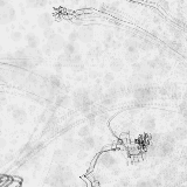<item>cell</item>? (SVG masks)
Returning a JSON list of instances; mask_svg holds the SVG:
<instances>
[{"mask_svg": "<svg viewBox=\"0 0 187 187\" xmlns=\"http://www.w3.org/2000/svg\"><path fill=\"white\" fill-rule=\"evenodd\" d=\"M49 45L52 46L53 50H59L61 48H64V40L60 36V35H54V36L49 40Z\"/></svg>", "mask_w": 187, "mask_h": 187, "instance_id": "cell-1", "label": "cell"}, {"mask_svg": "<svg viewBox=\"0 0 187 187\" xmlns=\"http://www.w3.org/2000/svg\"><path fill=\"white\" fill-rule=\"evenodd\" d=\"M124 47L126 49V52L129 53H138L139 48H138V40L136 39H127L126 41L124 42Z\"/></svg>", "mask_w": 187, "mask_h": 187, "instance_id": "cell-2", "label": "cell"}, {"mask_svg": "<svg viewBox=\"0 0 187 187\" xmlns=\"http://www.w3.org/2000/svg\"><path fill=\"white\" fill-rule=\"evenodd\" d=\"M53 23V18L50 16V14L48 13H43L39 16V26L42 28H47L50 27Z\"/></svg>", "mask_w": 187, "mask_h": 187, "instance_id": "cell-3", "label": "cell"}, {"mask_svg": "<svg viewBox=\"0 0 187 187\" xmlns=\"http://www.w3.org/2000/svg\"><path fill=\"white\" fill-rule=\"evenodd\" d=\"M138 48H139V50L147 52V50L153 49V43H152V41H151V40H147V39L138 40Z\"/></svg>", "mask_w": 187, "mask_h": 187, "instance_id": "cell-4", "label": "cell"}, {"mask_svg": "<svg viewBox=\"0 0 187 187\" xmlns=\"http://www.w3.org/2000/svg\"><path fill=\"white\" fill-rule=\"evenodd\" d=\"M13 118H14L15 122H18V123H25L26 119H27V115H26V112L23 111V109H15L14 111H13Z\"/></svg>", "mask_w": 187, "mask_h": 187, "instance_id": "cell-5", "label": "cell"}, {"mask_svg": "<svg viewBox=\"0 0 187 187\" xmlns=\"http://www.w3.org/2000/svg\"><path fill=\"white\" fill-rule=\"evenodd\" d=\"M26 40H27V43H28V47L30 49H36L37 45H39V39L35 36V34H33V33L27 34Z\"/></svg>", "mask_w": 187, "mask_h": 187, "instance_id": "cell-6", "label": "cell"}, {"mask_svg": "<svg viewBox=\"0 0 187 187\" xmlns=\"http://www.w3.org/2000/svg\"><path fill=\"white\" fill-rule=\"evenodd\" d=\"M99 161L102 163V166H105V167H111L116 163L115 159L109 154H102L99 158Z\"/></svg>", "mask_w": 187, "mask_h": 187, "instance_id": "cell-7", "label": "cell"}, {"mask_svg": "<svg viewBox=\"0 0 187 187\" xmlns=\"http://www.w3.org/2000/svg\"><path fill=\"white\" fill-rule=\"evenodd\" d=\"M143 126L144 129L146 130V131H151V130H153L154 127H156V120L153 117H146V118H144L143 120Z\"/></svg>", "mask_w": 187, "mask_h": 187, "instance_id": "cell-8", "label": "cell"}, {"mask_svg": "<svg viewBox=\"0 0 187 187\" xmlns=\"http://www.w3.org/2000/svg\"><path fill=\"white\" fill-rule=\"evenodd\" d=\"M64 53L66 54H68V55H74V54H76L77 53V50H78V47H77V45H75V42H67L66 45H64Z\"/></svg>", "mask_w": 187, "mask_h": 187, "instance_id": "cell-9", "label": "cell"}, {"mask_svg": "<svg viewBox=\"0 0 187 187\" xmlns=\"http://www.w3.org/2000/svg\"><path fill=\"white\" fill-rule=\"evenodd\" d=\"M57 62H60L63 67H66V66H70V64H71V56L68 55V54H66V53H64V54H61L60 56H59Z\"/></svg>", "mask_w": 187, "mask_h": 187, "instance_id": "cell-10", "label": "cell"}, {"mask_svg": "<svg viewBox=\"0 0 187 187\" xmlns=\"http://www.w3.org/2000/svg\"><path fill=\"white\" fill-rule=\"evenodd\" d=\"M49 84H50V87H52L53 89H59L61 87V80L59 76H56V75H52L50 77H49Z\"/></svg>", "mask_w": 187, "mask_h": 187, "instance_id": "cell-11", "label": "cell"}, {"mask_svg": "<svg viewBox=\"0 0 187 187\" xmlns=\"http://www.w3.org/2000/svg\"><path fill=\"white\" fill-rule=\"evenodd\" d=\"M110 67L113 71H120L123 69V62L119 59H113L110 63Z\"/></svg>", "mask_w": 187, "mask_h": 187, "instance_id": "cell-12", "label": "cell"}, {"mask_svg": "<svg viewBox=\"0 0 187 187\" xmlns=\"http://www.w3.org/2000/svg\"><path fill=\"white\" fill-rule=\"evenodd\" d=\"M80 39L84 41V42H88L92 39V32L88 29H84L83 32H80Z\"/></svg>", "mask_w": 187, "mask_h": 187, "instance_id": "cell-13", "label": "cell"}, {"mask_svg": "<svg viewBox=\"0 0 187 187\" xmlns=\"http://www.w3.org/2000/svg\"><path fill=\"white\" fill-rule=\"evenodd\" d=\"M125 59H126L127 62H130V63H136L137 60H138V53H129L126 52L125 54Z\"/></svg>", "mask_w": 187, "mask_h": 187, "instance_id": "cell-14", "label": "cell"}, {"mask_svg": "<svg viewBox=\"0 0 187 187\" xmlns=\"http://www.w3.org/2000/svg\"><path fill=\"white\" fill-rule=\"evenodd\" d=\"M102 53H103V49H102L99 46H97V47L91 48L89 50V53H88V55H89V56H94V57H98Z\"/></svg>", "mask_w": 187, "mask_h": 187, "instance_id": "cell-15", "label": "cell"}, {"mask_svg": "<svg viewBox=\"0 0 187 187\" xmlns=\"http://www.w3.org/2000/svg\"><path fill=\"white\" fill-rule=\"evenodd\" d=\"M15 60H23V59H27V52L25 49H18L16 52L14 53Z\"/></svg>", "mask_w": 187, "mask_h": 187, "instance_id": "cell-16", "label": "cell"}, {"mask_svg": "<svg viewBox=\"0 0 187 187\" xmlns=\"http://www.w3.org/2000/svg\"><path fill=\"white\" fill-rule=\"evenodd\" d=\"M83 145H84V147L87 150L94 147V145H95V139H94V137H87V138H84Z\"/></svg>", "mask_w": 187, "mask_h": 187, "instance_id": "cell-17", "label": "cell"}, {"mask_svg": "<svg viewBox=\"0 0 187 187\" xmlns=\"http://www.w3.org/2000/svg\"><path fill=\"white\" fill-rule=\"evenodd\" d=\"M68 102H69L68 96H59L56 98V104L61 105V106H67Z\"/></svg>", "mask_w": 187, "mask_h": 187, "instance_id": "cell-18", "label": "cell"}, {"mask_svg": "<svg viewBox=\"0 0 187 187\" xmlns=\"http://www.w3.org/2000/svg\"><path fill=\"white\" fill-rule=\"evenodd\" d=\"M78 63H82V56L80 54H74L71 55V64L70 66H74V64H78Z\"/></svg>", "mask_w": 187, "mask_h": 187, "instance_id": "cell-19", "label": "cell"}, {"mask_svg": "<svg viewBox=\"0 0 187 187\" xmlns=\"http://www.w3.org/2000/svg\"><path fill=\"white\" fill-rule=\"evenodd\" d=\"M89 135H90V129L88 126L81 127L80 131H78V136H80V137H83V138L89 137Z\"/></svg>", "mask_w": 187, "mask_h": 187, "instance_id": "cell-20", "label": "cell"}, {"mask_svg": "<svg viewBox=\"0 0 187 187\" xmlns=\"http://www.w3.org/2000/svg\"><path fill=\"white\" fill-rule=\"evenodd\" d=\"M78 39H80V32H77V30L71 32V33L69 34V36H68V40H69L70 42H75V41H77Z\"/></svg>", "mask_w": 187, "mask_h": 187, "instance_id": "cell-21", "label": "cell"}, {"mask_svg": "<svg viewBox=\"0 0 187 187\" xmlns=\"http://www.w3.org/2000/svg\"><path fill=\"white\" fill-rule=\"evenodd\" d=\"M103 82H104V84H106V85L111 84V83L113 82V75H112L111 73H106V74L104 75V77H103Z\"/></svg>", "mask_w": 187, "mask_h": 187, "instance_id": "cell-22", "label": "cell"}, {"mask_svg": "<svg viewBox=\"0 0 187 187\" xmlns=\"http://www.w3.org/2000/svg\"><path fill=\"white\" fill-rule=\"evenodd\" d=\"M175 133H177V138H179V139H184L187 135V130L186 129H182V127H179V129L175 131Z\"/></svg>", "mask_w": 187, "mask_h": 187, "instance_id": "cell-23", "label": "cell"}, {"mask_svg": "<svg viewBox=\"0 0 187 187\" xmlns=\"http://www.w3.org/2000/svg\"><path fill=\"white\" fill-rule=\"evenodd\" d=\"M43 35H45V37H47L48 40H50V39L55 35V33H54V30H53L50 27H47V28H45V30H43Z\"/></svg>", "mask_w": 187, "mask_h": 187, "instance_id": "cell-24", "label": "cell"}, {"mask_svg": "<svg viewBox=\"0 0 187 187\" xmlns=\"http://www.w3.org/2000/svg\"><path fill=\"white\" fill-rule=\"evenodd\" d=\"M52 52H53V48L49 43H47V45H45L43 47H42V53H45V54H47V55H50Z\"/></svg>", "mask_w": 187, "mask_h": 187, "instance_id": "cell-25", "label": "cell"}, {"mask_svg": "<svg viewBox=\"0 0 187 187\" xmlns=\"http://www.w3.org/2000/svg\"><path fill=\"white\" fill-rule=\"evenodd\" d=\"M21 36H23V35H21V33H20V32H16V30L13 32V33L11 34V39H12L13 41H19V40L21 39Z\"/></svg>", "mask_w": 187, "mask_h": 187, "instance_id": "cell-26", "label": "cell"}, {"mask_svg": "<svg viewBox=\"0 0 187 187\" xmlns=\"http://www.w3.org/2000/svg\"><path fill=\"white\" fill-rule=\"evenodd\" d=\"M172 33H173V35H174V37L178 39V40H179L180 37H181V35H182V32L179 29H177V28H172Z\"/></svg>", "mask_w": 187, "mask_h": 187, "instance_id": "cell-27", "label": "cell"}, {"mask_svg": "<svg viewBox=\"0 0 187 187\" xmlns=\"http://www.w3.org/2000/svg\"><path fill=\"white\" fill-rule=\"evenodd\" d=\"M83 68H84V64H83V63H78V64L71 66V69H73L74 71H81V70H83Z\"/></svg>", "mask_w": 187, "mask_h": 187, "instance_id": "cell-28", "label": "cell"}, {"mask_svg": "<svg viewBox=\"0 0 187 187\" xmlns=\"http://www.w3.org/2000/svg\"><path fill=\"white\" fill-rule=\"evenodd\" d=\"M46 5H47V0H37L36 5H35V7H45Z\"/></svg>", "mask_w": 187, "mask_h": 187, "instance_id": "cell-29", "label": "cell"}, {"mask_svg": "<svg viewBox=\"0 0 187 187\" xmlns=\"http://www.w3.org/2000/svg\"><path fill=\"white\" fill-rule=\"evenodd\" d=\"M142 67H143L142 64H139V63H137V62L133 63V70H135V71H142V69H143Z\"/></svg>", "mask_w": 187, "mask_h": 187, "instance_id": "cell-30", "label": "cell"}, {"mask_svg": "<svg viewBox=\"0 0 187 187\" xmlns=\"http://www.w3.org/2000/svg\"><path fill=\"white\" fill-rule=\"evenodd\" d=\"M137 187H152V185L150 184V182H145V181H143V182H139Z\"/></svg>", "mask_w": 187, "mask_h": 187, "instance_id": "cell-31", "label": "cell"}, {"mask_svg": "<svg viewBox=\"0 0 187 187\" xmlns=\"http://www.w3.org/2000/svg\"><path fill=\"white\" fill-rule=\"evenodd\" d=\"M62 68H63V66L61 64L60 62H57V63H55V69H56L57 71H61V70H62Z\"/></svg>", "mask_w": 187, "mask_h": 187, "instance_id": "cell-32", "label": "cell"}, {"mask_svg": "<svg viewBox=\"0 0 187 187\" xmlns=\"http://www.w3.org/2000/svg\"><path fill=\"white\" fill-rule=\"evenodd\" d=\"M153 20H154V23H160V18H158V16H154V18H153Z\"/></svg>", "mask_w": 187, "mask_h": 187, "instance_id": "cell-33", "label": "cell"}, {"mask_svg": "<svg viewBox=\"0 0 187 187\" xmlns=\"http://www.w3.org/2000/svg\"><path fill=\"white\" fill-rule=\"evenodd\" d=\"M186 96H187V91H186Z\"/></svg>", "mask_w": 187, "mask_h": 187, "instance_id": "cell-34", "label": "cell"}, {"mask_svg": "<svg viewBox=\"0 0 187 187\" xmlns=\"http://www.w3.org/2000/svg\"><path fill=\"white\" fill-rule=\"evenodd\" d=\"M61 1H63V0H61Z\"/></svg>", "mask_w": 187, "mask_h": 187, "instance_id": "cell-35", "label": "cell"}]
</instances>
